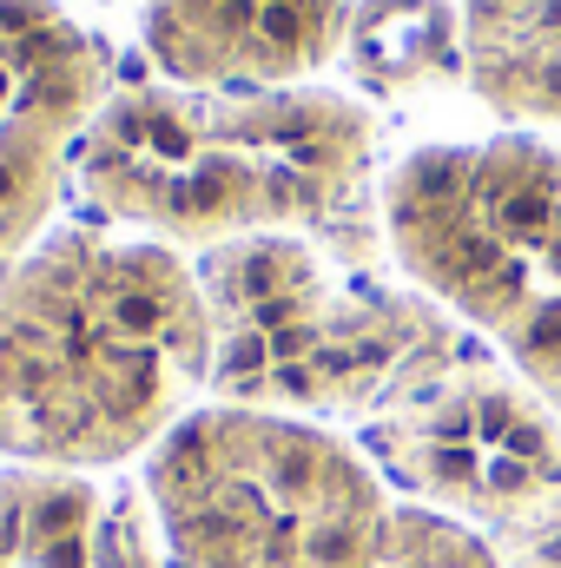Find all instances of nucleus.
Listing matches in <instances>:
<instances>
[{
  "label": "nucleus",
  "instance_id": "obj_1",
  "mask_svg": "<svg viewBox=\"0 0 561 568\" xmlns=\"http://www.w3.org/2000/svg\"><path fill=\"white\" fill-rule=\"evenodd\" d=\"M212 397V317L185 252L53 225L0 272V456L13 469L93 476Z\"/></svg>",
  "mask_w": 561,
  "mask_h": 568
},
{
  "label": "nucleus",
  "instance_id": "obj_2",
  "mask_svg": "<svg viewBox=\"0 0 561 568\" xmlns=\"http://www.w3.org/2000/svg\"><path fill=\"white\" fill-rule=\"evenodd\" d=\"M80 199L185 258L297 232L350 258H384V212H370L377 120L344 87L205 93L140 80L113 87L73 152Z\"/></svg>",
  "mask_w": 561,
  "mask_h": 568
},
{
  "label": "nucleus",
  "instance_id": "obj_3",
  "mask_svg": "<svg viewBox=\"0 0 561 568\" xmlns=\"http://www.w3.org/2000/svg\"><path fill=\"white\" fill-rule=\"evenodd\" d=\"M192 272L212 317V404L370 429L469 357L436 297L324 239H232L198 252Z\"/></svg>",
  "mask_w": 561,
  "mask_h": 568
},
{
  "label": "nucleus",
  "instance_id": "obj_4",
  "mask_svg": "<svg viewBox=\"0 0 561 568\" xmlns=\"http://www.w3.org/2000/svg\"><path fill=\"white\" fill-rule=\"evenodd\" d=\"M384 245L469 337L561 417V140L482 133L404 152L384 185Z\"/></svg>",
  "mask_w": 561,
  "mask_h": 568
},
{
  "label": "nucleus",
  "instance_id": "obj_5",
  "mask_svg": "<svg viewBox=\"0 0 561 568\" xmlns=\"http://www.w3.org/2000/svg\"><path fill=\"white\" fill-rule=\"evenodd\" d=\"M172 568H370L397 496L330 424L198 404L145 456Z\"/></svg>",
  "mask_w": 561,
  "mask_h": 568
},
{
  "label": "nucleus",
  "instance_id": "obj_6",
  "mask_svg": "<svg viewBox=\"0 0 561 568\" xmlns=\"http://www.w3.org/2000/svg\"><path fill=\"white\" fill-rule=\"evenodd\" d=\"M106 93V53L60 0H0V272L53 232Z\"/></svg>",
  "mask_w": 561,
  "mask_h": 568
},
{
  "label": "nucleus",
  "instance_id": "obj_7",
  "mask_svg": "<svg viewBox=\"0 0 561 568\" xmlns=\"http://www.w3.org/2000/svg\"><path fill=\"white\" fill-rule=\"evenodd\" d=\"M350 0H145L140 47L172 87H310L350 40Z\"/></svg>",
  "mask_w": 561,
  "mask_h": 568
},
{
  "label": "nucleus",
  "instance_id": "obj_8",
  "mask_svg": "<svg viewBox=\"0 0 561 568\" xmlns=\"http://www.w3.org/2000/svg\"><path fill=\"white\" fill-rule=\"evenodd\" d=\"M462 80L516 133H561V0H456Z\"/></svg>",
  "mask_w": 561,
  "mask_h": 568
},
{
  "label": "nucleus",
  "instance_id": "obj_9",
  "mask_svg": "<svg viewBox=\"0 0 561 568\" xmlns=\"http://www.w3.org/2000/svg\"><path fill=\"white\" fill-rule=\"evenodd\" d=\"M344 53H350L357 80L390 100L462 80V33H456L449 0H364L350 13Z\"/></svg>",
  "mask_w": 561,
  "mask_h": 568
},
{
  "label": "nucleus",
  "instance_id": "obj_10",
  "mask_svg": "<svg viewBox=\"0 0 561 568\" xmlns=\"http://www.w3.org/2000/svg\"><path fill=\"white\" fill-rule=\"evenodd\" d=\"M370 568H509V562H502L489 529H476L449 509H429V503H397Z\"/></svg>",
  "mask_w": 561,
  "mask_h": 568
}]
</instances>
